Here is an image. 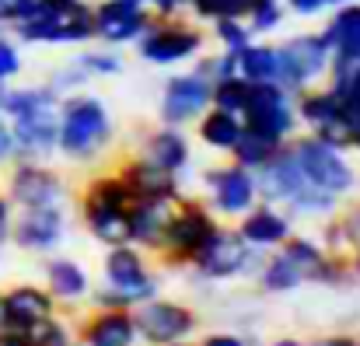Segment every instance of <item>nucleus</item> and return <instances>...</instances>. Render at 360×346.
I'll list each match as a JSON object with an SVG mask.
<instances>
[{
  "instance_id": "nucleus-25",
  "label": "nucleus",
  "mask_w": 360,
  "mask_h": 346,
  "mask_svg": "<svg viewBox=\"0 0 360 346\" xmlns=\"http://www.w3.org/2000/svg\"><path fill=\"white\" fill-rule=\"evenodd\" d=\"M46 280H49V294H53V297L77 301V297L88 294V273H84L74 259H49Z\"/></svg>"
},
{
  "instance_id": "nucleus-27",
  "label": "nucleus",
  "mask_w": 360,
  "mask_h": 346,
  "mask_svg": "<svg viewBox=\"0 0 360 346\" xmlns=\"http://www.w3.org/2000/svg\"><path fill=\"white\" fill-rule=\"evenodd\" d=\"M238 133H241V119L235 113L214 109V113H207L200 119V136L214 150H231L235 140H238Z\"/></svg>"
},
{
  "instance_id": "nucleus-13",
  "label": "nucleus",
  "mask_w": 360,
  "mask_h": 346,
  "mask_svg": "<svg viewBox=\"0 0 360 346\" xmlns=\"http://www.w3.org/2000/svg\"><path fill=\"white\" fill-rule=\"evenodd\" d=\"M203 49V32L189 28V25H147V32L140 35V56L147 63L168 67L179 60H189Z\"/></svg>"
},
{
  "instance_id": "nucleus-6",
  "label": "nucleus",
  "mask_w": 360,
  "mask_h": 346,
  "mask_svg": "<svg viewBox=\"0 0 360 346\" xmlns=\"http://www.w3.org/2000/svg\"><path fill=\"white\" fill-rule=\"evenodd\" d=\"M329 56L333 53H329L322 35H297V39L283 42L276 49V63H280L276 84H283L287 91H304L315 77L326 74Z\"/></svg>"
},
{
  "instance_id": "nucleus-5",
  "label": "nucleus",
  "mask_w": 360,
  "mask_h": 346,
  "mask_svg": "<svg viewBox=\"0 0 360 346\" xmlns=\"http://www.w3.org/2000/svg\"><path fill=\"white\" fill-rule=\"evenodd\" d=\"M290 150H294L301 172L308 175V182H315L319 189L340 196V193H350V189L357 186V175H354V168L347 165V158L340 154V147H333V143L311 136V140H301V143L290 147Z\"/></svg>"
},
{
  "instance_id": "nucleus-1",
  "label": "nucleus",
  "mask_w": 360,
  "mask_h": 346,
  "mask_svg": "<svg viewBox=\"0 0 360 346\" xmlns=\"http://www.w3.org/2000/svg\"><path fill=\"white\" fill-rule=\"evenodd\" d=\"M259 193L273 203H287L294 214L301 217H326L336 210V196L319 189L315 182H308V175L301 172L297 158L290 147H280L262 168H259V179H255Z\"/></svg>"
},
{
  "instance_id": "nucleus-9",
  "label": "nucleus",
  "mask_w": 360,
  "mask_h": 346,
  "mask_svg": "<svg viewBox=\"0 0 360 346\" xmlns=\"http://www.w3.org/2000/svg\"><path fill=\"white\" fill-rule=\"evenodd\" d=\"M60 105H39L28 113H18L7 119L11 136H14V154L21 161H39L49 158L56 150V136H60Z\"/></svg>"
},
{
  "instance_id": "nucleus-8",
  "label": "nucleus",
  "mask_w": 360,
  "mask_h": 346,
  "mask_svg": "<svg viewBox=\"0 0 360 346\" xmlns=\"http://www.w3.org/2000/svg\"><path fill=\"white\" fill-rule=\"evenodd\" d=\"M133 329L136 336H143V343L150 346H172L186 336L196 333V315L186 308V305H175V301H143L136 305V315H133Z\"/></svg>"
},
{
  "instance_id": "nucleus-4",
  "label": "nucleus",
  "mask_w": 360,
  "mask_h": 346,
  "mask_svg": "<svg viewBox=\"0 0 360 346\" xmlns=\"http://www.w3.org/2000/svg\"><path fill=\"white\" fill-rule=\"evenodd\" d=\"M245 126L262 129L276 140L290 136L297 126V113L287 98V88L276 81H248V95H245Z\"/></svg>"
},
{
  "instance_id": "nucleus-21",
  "label": "nucleus",
  "mask_w": 360,
  "mask_h": 346,
  "mask_svg": "<svg viewBox=\"0 0 360 346\" xmlns=\"http://www.w3.org/2000/svg\"><path fill=\"white\" fill-rule=\"evenodd\" d=\"M133 340H136V329L126 308H102V315H91V322L84 326L88 346H133Z\"/></svg>"
},
{
  "instance_id": "nucleus-34",
  "label": "nucleus",
  "mask_w": 360,
  "mask_h": 346,
  "mask_svg": "<svg viewBox=\"0 0 360 346\" xmlns=\"http://www.w3.org/2000/svg\"><path fill=\"white\" fill-rule=\"evenodd\" d=\"M32 336V343L35 346H70V333H67V326H60L56 319H49V322H42L39 329H32L28 333Z\"/></svg>"
},
{
  "instance_id": "nucleus-42",
  "label": "nucleus",
  "mask_w": 360,
  "mask_h": 346,
  "mask_svg": "<svg viewBox=\"0 0 360 346\" xmlns=\"http://www.w3.org/2000/svg\"><path fill=\"white\" fill-rule=\"evenodd\" d=\"M7 224H11V203H7V196L0 193V234H7Z\"/></svg>"
},
{
  "instance_id": "nucleus-38",
  "label": "nucleus",
  "mask_w": 360,
  "mask_h": 346,
  "mask_svg": "<svg viewBox=\"0 0 360 346\" xmlns=\"http://www.w3.org/2000/svg\"><path fill=\"white\" fill-rule=\"evenodd\" d=\"M340 4H350V0H290L294 14H319L326 7H340Z\"/></svg>"
},
{
  "instance_id": "nucleus-3",
  "label": "nucleus",
  "mask_w": 360,
  "mask_h": 346,
  "mask_svg": "<svg viewBox=\"0 0 360 346\" xmlns=\"http://www.w3.org/2000/svg\"><path fill=\"white\" fill-rule=\"evenodd\" d=\"M129 189L122 186V179H95L84 193V221L91 234L105 245H126L129 241Z\"/></svg>"
},
{
  "instance_id": "nucleus-40",
  "label": "nucleus",
  "mask_w": 360,
  "mask_h": 346,
  "mask_svg": "<svg viewBox=\"0 0 360 346\" xmlns=\"http://www.w3.org/2000/svg\"><path fill=\"white\" fill-rule=\"evenodd\" d=\"M203 346H245V340H241V336H224V333H221V336H207Z\"/></svg>"
},
{
  "instance_id": "nucleus-39",
  "label": "nucleus",
  "mask_w": 360,
  "mask_h": 346,
  "mask_svg": "<svg viewBox=\"0 0 360 346\" xmlns=\"http://www.w3.org/2000/svg\"><path fill=\"white\" fill-rule=\"evenodd\" d=\"M7 158H14V136H11V126H7V119L0 115V165H4Z\"/></svg>"
},
{
  "instance_id": "nucleus-31",
  "label": "nucleus",
  "mask_w": 360,
  "mask_h": 346,
  "mask_svg": "<svg viewBox=\"0 0 360 346\" xmlns=\"http://www.w3.org/2000/svg\"><path fill=\"white\" fill-rule=\"evenodd\" d=\"M193 11L207 21H224V18H248L255 0H189Z\"/></svg>"
},
{
  "instance_id": "nucleus-7",
  "label": "nucleus",
  "mask_w": 360,
  "mask_h": 346,
  "mask_svg": "<svg viewBox=\"0 0 360 346\" xmlns=\"http://www.w3.org/2000/svg\"><path fill=\"white\" fill-rule=\"evenodd\" d=\"M7 203L32 210V207H63L67 186L53 168H42L39 161H18L7 175Z\"/></svg>"
},
{
  "instance_id": "nucleus-45",
  "label": "nucleus",
  "mask_w": 360,
  "mask_h": 346,
  "mask_svg": "<svg viewBox=\"0 0 360 346\" xmlns=\"http://www.w3.org/2000/svg\"><path fill=\"white\" fill-rule=\"evenodd\" d=\"M4 238H7V234H0V245H4Z\"/></svg>"
},
{
  "instance_id": "nucleus-12",
  "label": "nucleus",
  "mask_w": 360,
  "mask_h": 346,
  "mask_svg": "<svg viewBox=\"0 0 360 346\" xmlns=\"http://www.w3.org/2000/svg\"><path fill=\"white\" fill-rule=\"evenodd\" d=\"M217 231V221L210 210H203L200 203H186L182 210H172V221L165 228V252L182 262V259H193Z\"/></svg>"
},
{
  "instance_id": "nucleus-30",
  "label": "nucleus",
  "mask_w": 360,
  "mask_h": 346,
  "mask_svg": "<svg viewBox=\"0 0 360 346\" xmlns=\"http://www.w3.org/2000/svg\"><path fill=\"white\" fill-rule=\"evenodd\" d=\"M297 283H304V280H301V273L294 269V262H290L283 252L262 266V287H266V290H273V294H287V290H294Z\"/></svg>"
},
{
  "instance_id": "nucleus-16",
  "label": "nucleus",
  "mask_w": 360,
  "mask_h": 346,
  "mask_svg": "<svg viewBox=\"0 0 360 346\" xmlns=\"http://www.w3.org/2000/svg\"><path fill=\"white\" fill-rule=\"evenodd\" d=\"M207 189L214 193V207L228 217H241L255 207V196H259V186H255V175L252 168H217V172H207Z\"/></svg>"
},
{
  "instance_id": "nucleus-28",
  "label": "nucleus",
  "mask_w": 360,
  "mask_h": 346,
  "mask_svg": "<svg viewBox=\"0 0 360 346\" xmlns=\"http://www.w3.org/2000/svg\"><path fill=\"white\" fill-rule=\"evenodd\" d=\"M235 56H238V74L245 81H276L280 77L276 49H269V46H245Z\"/></svg>"
},
{
  "instance_id": "nucleus-29",
  "label": "nucleus",
  "mask_w": 360,
  "mask_h": 346,
  "mask_svg": "<svg viewBox=\"0 0 360 346\" xmlns=\"http://www.w3.org/2000/svg\"><path fill=\"white\" fill-rule=\"evenodd\" d=\"M245 95H248V81H245L241 74L221 77V81H214V88H210V102H214L217 109L235 113V115H241V109H245Z\"/></svg>"
},
{
  "instance_id": "nucleus-32",
  "label": "nucleus",
  "mask_w": 360,
  "mask_h": 346,
  "mask_svg": "<svg viewBox=\"0 0 360 346\" xmlns=\"http://www.w3.org/2000/svg\"><path fill=\"white\" fill-rule=\"evenodd\" d=\"M248 21H252V32H273L283 21V11L276 0H255V7L248 11Z\"/></svg>"
},
{
  "instance_id": "nucleus-41",
  "label": "nucleus",
  "mask_w": 360,
  "mask_h": 346,
  "mask_svg": "<svg viewBox=\"0 0 360 346\" xmlns=\"http://www.w3.org/2000/svg\"><path fill=\"white\" fill-rule=\"evenodd\" d=\"M136 4H150V7H158L161 14H172V11H179L186 0H136Z\"/></svg>"
},
{
  "instance_id": "nucleus-48",
  "label": "nucleus",
  "mask_w": 360,
  "mask_h": 346,
  "mask_svg": "<svg viewBox=\"0 0 360 346\" xmlns=\"http://www.w3.org/2000/svg\"><path fill=\"white\" fill-rule=\"evenodd\" d=\"M357 346H360V343H357Z\"/></svg>"
},
{
  "instance_id": "nucleus-33",
  "label": "nucleus",
  "mask_w": 360,
  "mask_h": 346,
  "mask_svg": "<svg viewBox=\"0 0 360 346\" xmlns=\"http://www.w3.org/2000/svg\"><path fill=\"white\" fill-rule=\"evenodd\" d=\"M214 28H217V39L224 42V49L228 53H238L248 46V28L241 25V18H224V21H214Z\"/></svg>"
},
{
  "instance_id": "nucleus-36",
  "label": "nucleus",
  "mask_w": 360,
  "mask_h": 346,
  "mask_svg": "<svg viewBox=\"0 0 360 346\" xmlns=\"http://www.w3.org/2000/svg\"><path fill=\"white\" fill-rule=\"evenodd\" d=\"M18 70H21V56H18V49L0 35V84H7Z\"/></svg>"
},
{
  "instance_id": "nucleus-2",
  "label": "nucleus",
  "mask_w": 360,
  "mask_h": 346,
  "mask_svg": "<svg viewBox=\"0 0 360 346\" xmlns=\"http://www.w3.org/2000/svg\"><path fill=\"white\" fill-rule=\"evenodd\" d=\"M109 136H112V119H109V109H105L98 98H91V95H74V98L63 102L56 147H60L67 158L88 161V158H95L98 150H105Z\"/></svg>"
},
{
  "instance_id": "nucleus-19",
  "label": "nucleus",
  "mask_w": 360,
  "mask_h": 346,
  "mask_svg": "<svg viewBox=\"0 0 360 346\" xmlns=\"http://www.w3.org/2000/svg\"><path fill=\"white\" fill-rule=\"evenodd\" d=\"M122 186L129 189V196L133 200H179V182H175V175L172 172H165V168H158V165H150V161H129L126 168L120 172Z\"/></svg>"
},
{
  "instance_id": "nucleus-43",
  "label": "nucleus",
  "mask_w": 360,
  "mask_h": 346,
  "mask_svg": "<svg viewBox=\"0 0 360 346\" xmlns=\"http://www.w3.org/2000/svg\"><path fill=\"white\" fill-rule=\"evenodd\" d=\"M311 346H357L350 336H326V340H315Z\"/></svg>"
},
{
  "instance_id": "nucleus-46",
  "label": "nucleus",
  "mask_w": 360,
  "mask_h": 346,
  "mask_svg": "<svg viewBox=\"0 0 360 346\" xmlns=\"http://www.w3.org/2000/svg\"><path fill=\"white\" fill-rule=\"evenodd\" d=\"M357 273H360V255H357Z\"/></svg>"
},
{
  "instance_id": "nucleus-37",
  "label": "nucleus",
  "mask_w": 360,
  "mask_h": 346,
  "mask_svg": "<svg viewBox=\"0 0 360 346\" xmlns=\"http://www.w3.org/2000/svg\"><path fill=\"white\" fill-rule=\"evenodd\" d=\"M340 231H343V241H347V245L360 248V207H350V210L343 214Z\"/></svg>"
},
{
  "instance_id": "nucleus-20",
  "label": "nucleus",
  "mask_w": 360,
  "mask_h": 346,
  "mask_svg": "<svg viewBox=\"0 0 360 346\" xmlns=\"http://www.w3.org/2000/svg\"><path fill=\"white\" fill-rule=\"evenodd\" d=\"M172 221V200H133L129 203V241L143 248H161Z\"/></svg>"
},
{
  "instance_id": "nucleus-22",
  "label": "nucleus",
  "mask_w": 360,
  "mask_h": 346,
  "mask_svg": "<svg viewBox=\"0 0 360 346\" xmlns=\"http://www.w3.org/2000/svg\"><path fill=\"white\" fill-rule=\"evenodd\" d=\"M143 161H150V165L179 175L182 165H189V140L175 126L172 129H158V133H150L143 140Z\"/></svg>"
},
{
  "instance_id": "nucleus-18",
  "label": "nucleus",
  "mask_w": 360,
  "mask_h": 346,
  "mask_svg": "<svg viewBox=\"0 0 360 346\" xmlns=\"http://www.w3.org/2000/svg\"><path fill=\"white\" fill-rule=\"evenodd\" d=\"M7 234L18 248L28 252H49L63 238V207H32L21 210L14 224H7Z\"/></svg>"
},
{
  "instance_id": "nucleus-23",
  "label": "nucleus",
  "mask_w": 360,
  "mask_h": 346,
  "mask_svg": "<svg viewBox=\"0 0 360 346\" xmlns=\"http://www.w3.org/2000/svg\"><path fill=\"white\" fill-rule=\"evenodd\" d=\"M322 39H326V46H329V53L333 56H343V60H360V7H343L333 21H329V28L322 32Z\"/></svg>"
},
{
  "instance_id": "nucleus-14",
  "label": "nucleus",
  "mask_w": 360,
  "mask_h": 346,
  "mask_svg": "<svg viewBox=\"0 0 360 346\" xmlns=\"http://www.w3.org/2000/svg\"><path fill=\"white\" fill-rule=\"evenodd\" d=\"M210 88L214 84L203 74H196V70L172 77L168 88H165V98H161V119L168 126H182V122L203 115L207 105H210Z\"/></svg>"
},
{
  "instance_id": "nucleus-35",
  "label": "nucleus",
  "mask_w": 360,
  "mask_h": 346,
  "mask_svg": "<svg viewBox=\"0 0 360 346\" xmlns=\"http://www.w3.org/2000/svg\"><path fill=\"white\" fill-rule=\"evenodd\" d=\"M77 67H81L84 74H120L122 60L116 53H84V56L77 60Z\"/></svg>"
},
{
  "instance_id": "nucleus-26",
  "label": "nucleus",
  "mask_w": 360,
  "mask_h": 346,
  "mask_svg": "<svg viewBox=\"0 0 360 346\" xmlns=\"http://www.w3.org/2000/svg\"><path fill=\"white\" fill-rule=\"evenodd\" d=\"M276 150H280V140H276V136H269V133H262V129H252V126H245V122H241L238 140H235V147H231V154L238 158L241 168H262Z\"/></svg>"
},
{
  "instance_id": "nucleus-47",
  "label": "nucleus",
  "mask_w": 360,
  "mask_h": 346,
  "mask_svg": "<svg viewBox=\"0 0 360 346\" xmlns=\"http://www.w3.org/2000/svg\"><path fill=\"white\" fill-rule=\"evenodd\" d=\"M172 346H182V343H172Z\"/></svg>"
},
{
  "instance_id": "nucleus-17",
  "label": "nucleus",
  "mask_w": 360,
  "mask_h": 346,
  "mask_svg": "<svg viewBox=\"0 0 360 346\" xmlns=\"http://www.w3.org/2000/svg\"><path fill=\"white\" fill-rule=\"evenodd\" d=\"M301 119L315 129L319 140L347 150L354 147V133H350V119L340 109V102L329 91H315V95H301Z\"/></svg>"
},
{
  "instance_id": "nucleus-44",
  "label": "nucleus",
  "mask_w": 360,
  "mask_h": 346,
  "mask_svg": "<svg viewBox=\"0 0 360 346\" xmlns=\"http://www.w3.org/2000/svg\"><path fill=\"white\" fill-rule=\"evenodd\" d=\"M269 346H301L297 340H276V343H269Z\"/></svg>"
},
{
  "instance_id": "nucleus-11",
  "label": "nucleus",
  "mask_w": 360,
  "mask_h": 346,
  "mask_svg": "<svg viewBox=\"0 0 360 346\" xmlns=\"http://www.w3.org/2000/svg\"><path fill=\"white\" fill-rule=\"evenodd\" d=\"M56 312V297L42 287L18 283L0 294V329L7 333H32L42 322H49Z\"/></svg>"
},
{
  "instance_id": "nucleus-24",
  "label": "nucleus",
  "mask_w": 360,
  "mask_h": 346,
  "mask_svg": "<svg viewBox=\"0 0 360 346\" xmlns=\"http://www.w3.org/2000/svg\"><path fill=\"white\" fill-rule=\"evenodd\" d=\"M241 238L255 248H266V245H283L290 238V224L269 210V207H259V210H248V217L241 221Z\"/></svg>"
},
{
  "instance_id": "nucleus-10",
  "label": "nucleus",
  "mask_w": 360,
  "mask_h": 346,
  "mask_svg": "<svg viewBox=\"0 0 360 346\" xmlns=\"http://www.w3.org/2000/svg\"><path fill=\"white\" fill-rule=\"evenodd\" d=\"M255 252H252V245L241 238V231H228V228H217L214 231V238L189 259L203 276H210V280H224V276H238L245 273L248 266H255Z\"/></svg>"
},
{
  "instance_id": "nucleus-15",
  "label": "nucleus",
  "mask_w": 360,
  "mask_h": 346,
  "mask_svg": "<svg viewBox=\"0 0 360 346\" xmlns=\"http://www.w3.org/2000/svg\"><path fill=\"white\" fill-rule=\"evenodd\" d=\"M91 25L95 35L105 42H129L147 32L150 14L136 0H102L98 7H91Z\"/></svg>"
}]
</instances>
